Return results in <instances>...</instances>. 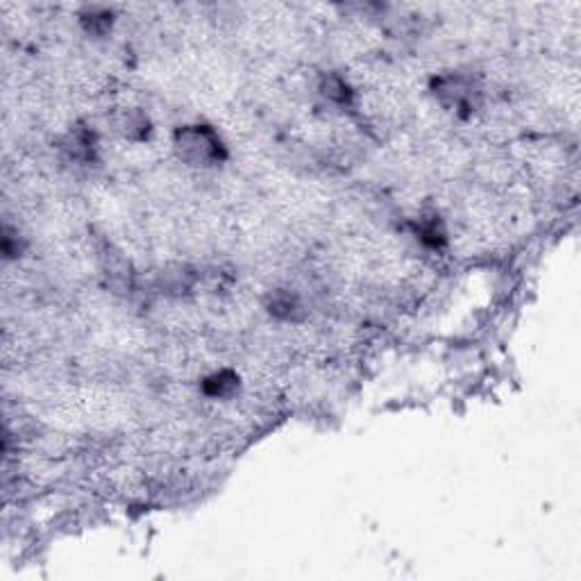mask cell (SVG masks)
Returning a JSON list of instances; mask_svg holds the SVG:
<instances>
[{
    "label": "cell",
    "instance_id": "1",
    "mask_svg": "<svg viewBox=\"0 0 581 581\" xmlns=\"http://www.w3.org/2000/svg\"><path fill=\"white\" fill-rule=\"evenodd\" d=\"M173 150L193 169H214L227 160V145L221 134L207 123L182 125L173 134Z\"/></svg>",
    "mask_w": 581,
    "mask_h": 581
},
{
    "label": "cell",
    "instance_id": "2",
    "mask_svg": "<svg viewBox=\"0 0 581 581\" xmlns=\"http://www.w3.org/2000/svg\"><path fill=\"white\" fill-rule=\"evenodd\" d=\"M429 89H432V96L443 109L457 114L461 119L473 116L482 105V84H479L477 77L468 75V73H441V75L434 77Z\"/></svg>",
    "mask_w": 581,
    "mask_h": 581
},
{
    "label": "cell",
    "instance_id": "3",
    "mask_svg": "<svg viewBox=\"0 0 581 581\" xmlns=\"http://www.w3.org/2000/svg\"><path fill=\"white\" fill-rule=\"evenodd\" d=\"M62 153L71 161L77 164H93L98 157V134L93 132L89 125L75 123L68 128V132L62 137L59 144Z\"/></svg>",
    "mask_w": 581,
    "mask_h": 581
},
{
    "label": "cell",
    "instance_id": "4",
    "mask_svg": "<svg viewBox=\"0 0 581 581\" xmlns=\"http://www.w3.org/2000/svg\"><path fill=\"white\" fill-rule=\"evenodd\" d=\"M112 125L125 141H145L153 132L150 116L139 107H121L112 116Z\"/></svg>",
    "mask_w": 581,
    "mask_h": 581
},
{
    "label": "cell",
    "instance_id": "5",
    "mask_svg": "<svg viewBox=\"0 0 581 581\" xmlns=\"http://www.w3.org/2000/svg\"><path fill=\"white\" fill-rule=\"evenodd\" d=\"M318 96L325 105L336 109H350L355 105V91H352L350 82L339 73H327L320 77Z\"/></svg>",
    "mask_w": 581,
    "mask_h": 581
},
{
    "label": "cell",
    "instance_id": "6",
    "mask_svg": "<svg viewBox=\"0 0 581 581\" xmlns=\"http://www.w3.org/2000/svg\"><path fill=\"white\" fill-rule=\"evenodd\" d=\"M266 311L278 320L295 323L302 316V302L291 288H275L266 298Z\"/></svg>",
    "mask_w": 581,
    "mask_h": 581
},
{
    "label": "cell",
    "instance_id": "7",
    "mask_svg": "<svg viewBox=\"0 0 581 581\" xmlns=\"http://www.w3.org/2000/svg\"><path fill=\"white\" fill-rule=\"evenodd\" d=\"M241 389V377L234 371H216L207 375L200 384V391L211 400H230Z\"/></svg>",
    "mask_w": 581,
    "mask_h": 581
},
{
    "label": "cell",
    "instance_id": "8",
    "mask_svg": "<svg viewBox=\"0 0 581 581\" xmlns=\"http://www.w3.org/2000/svg\"><path fill=\"white\" fill-rule=\"evenodd\" d=\"M80 26L93 39H103L114 27V12L105 10V7H87L80 14Z\"/></svg>",
    "mask_w": 581,
    "mask_h": 581
},
{
    "label": "cell",
    "instance_id": "9",
    "mask_svg": "<svg viewBox=\"0 0 581 581\" xmlns=\"http://www.w3.org/2000/svg\"><path fill=\"white\" fill-rule=\"evenodd\" d=\"M416 234L428 247H443L448 243V232H445V225H443L436 214L418 218Z\"/></svg>",
    "mask_w": 581,
    "mask_h": 581
},
{
    "label": "cell",
    "instance_id": "10",
    "mask_svg": "<svg viewBox=\"0 0 581 581\" xmlns=\"http://www.w3.org/2000/svg\"><path fill=\"white\" fill-rule=\"evenodd\" d=\"M191 284H193V273H191L186 266H176L173 273H170V271L161 273V287H164L166 291H182V288L189 291Z\"/></svg>",
    "mask_w": 581,
    "mask_h": 581
},
{
    "label": "cell",
    "instance_id": "11",
    "mask_svg": "<svg viewBox=\"0 0 581 581\" xmlns=\"http://www.w3.org/2000/svg\"><path fill=\"white\" fill-rule=\"evenodd\" d=\"M21 253H23L21 234L5 225V230H3V255H5L7 259H16L21 257Z\"/></svg>",
    "mask_w": 581,
    "mask_h": 581
}]
</instances>
